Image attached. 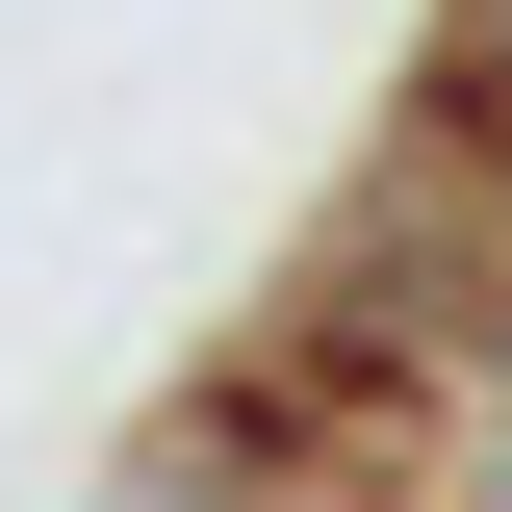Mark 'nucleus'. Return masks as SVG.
I'll use <instances>...</instances> for the list:
<instances>
[{
	"instance_id": "nucleus-2",
	"label": "nucleus",
	"mask_w": 512,
	"mask_h": 512,
	"mask_svg": "<svg viewBox=\"0 0 512 512\" xmlns=\"http://www.w3.org/2000/svg\"><path fill=\"white\" fill-rule=\"evenodd\" d=\"M103 512H308V487H256V461H205V436H154V461H103Z\"/></svg>"
},
{
	"instance_id": "nucleus-1",
	"label": "nucleus",
	"mask_w": 512,
	"mask_h": 512,
	"mask_svg": "<svg viewBox=\"0 0 512 512\" xmlns=\"http://www.w3.org/2000/svg\"><path fill=\"white\" fill-rule=\"evenodd\" d=\"M410 128H487V154H512V0H436V77H410Z\"/></svg>"
}]
</instances>
